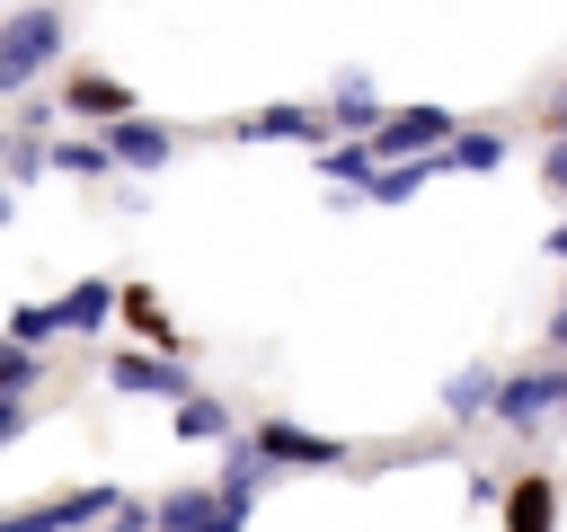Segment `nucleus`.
Listing matches in <instances>:
<instances>
[{
    "label": "nucleus",
    "mask_w": 567,
    "mask_h": 532,
    "mask_svg": "<svg viewBox=\"0 0 567 532\" xmlns=\"http://www.w3.org/2000/svg\"><path fill=\"white\" fill-rule=\"evenodd\" d=\"M505 532H558V488H549L540 470H523V479L505 488Z\"/></svg>",
    "instance_id": "1"
},
{
    "label": "nucleus",
    "mask_w": 567,
    "mask_h": 532,
    "mask_svg": "<svg viewBox=\"0 0 567 532\" xmlns=\"http://www.w3.org/2000/svg\"><path fill=\"white\" fill-rule=\"evenodd\" d=\"M558 399H567V381H549V372H523V381H505V390H496L505 426H532V417H549Z\"/></svg>",
    "instance_id": "2"
}]
</instances>
